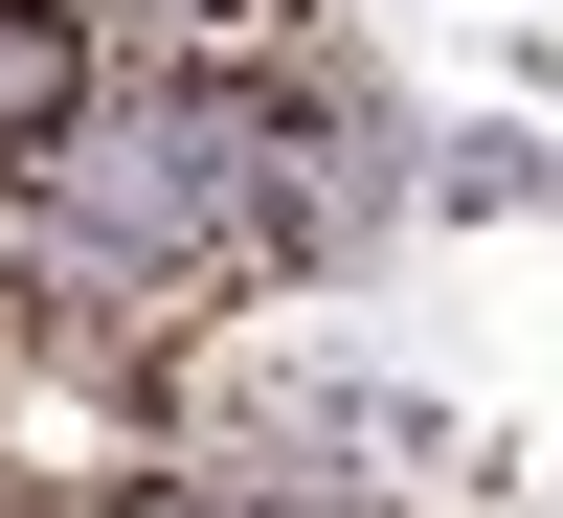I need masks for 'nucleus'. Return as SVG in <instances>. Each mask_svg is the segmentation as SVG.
Returning <instances> with one entry per match:
<instances>
[{"label": "nucleus", "instance_id": "2", "mask_svg": "<svg viewBox=\"0 0 563 518\" xmlns=\"http://www.w3.org/2000/svg\"><path fill=\"white\" fill-rule=\"evenodd\" d=\"M90 23L158 45V68H225V45H249V0H90Z\"/></svg>", "mask_w": 563, "mask_h": 518}, {"label": "nucleus", "instance_id": "1", "mask_svg": "<svg viewBox=\"0 0 563 518\" xmlns=\"http://www.w3.org/2000/svg\"><path fill=\"white\" fill-rule=\"evenodd\" d=\"M90 113V0H0V180Z\"/></svg>", "mask_w": 563, "mask_h": 518}]
</instances>
